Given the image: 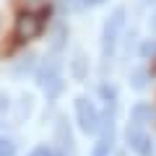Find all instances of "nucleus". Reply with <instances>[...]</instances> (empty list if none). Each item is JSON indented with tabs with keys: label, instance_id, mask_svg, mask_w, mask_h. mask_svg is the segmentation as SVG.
Segmentation results:
<instances>
[{
	"label": "nucleus",
	"instance_id": "nucleus-1",
	"mask_svg": "<svg viewBox=\"0 0 156 156\" xmlns=\"http://www.w3.org/2000/svg\"><path fill=\"white\" fill-rule=\"evenodd\" d=\"M47 16H50V5H39L37 11H23L16 18L13 26V39L16 42H29V39L39 37L47 26Z\"/></svg>",
	"mask_w": 156,
	"mask_h": 156
},
{
	"label": "nucleus",
	"instance_id": "nucleus-2",
	"mask_svg": "<svg viewBox=\"0 0 156 156\" xmlns=\"http://www.w3.org/2000/svg\"><path fill=\"white\" fill-rule=\"evenodd\" d=\"M122 23H125V8H115L112 18L104 26V52H109L112 47H115V39H117V34H120V29H122Z\"/></svg>",
	"mask_w": 156,
	"mask_h": 156
},
{
	"label": "nucleus",
	"instance_id": "nucleus-3",
	"mask_svg": "<svg viewBox=\"0 0 156 156\" xmlns=\"http://www.w3.org/2000/svg\"><path fill=\"white\" fill-rule=\"evenodd\" d=\"M128 138H130V146H133L140 156H151V138L143 133V130H138V128L128 130Z\"/></svg>",
	"mask_w": 156,
	"mask_h": 156
},
{
	"label": "nucleus",
	"instance_id": "nucleus-4",
	"mask_svg": "<svg viewBox=\"0 0 156 156\" xmlns=\"http://www.w3.org/2000/svg\"><path fill=\"white\" fill-rule=\"evenodd\" d=\"M78 117H81V125H83L86 130L96 128V109L86 99H78Z\"/></svg>",
	"mask_w": 156,
	"mask_h": 156
},
{
	"label": "nucleus",
	"instance_id": "nucleus-5",
	"mask_svg": "<svg viewBox=\"0 0 156 156\" xmlns=\"http://www.w3.org/2000/svg\"><path fill=\"white\" fill-rule=\"evenodd\" d=\"M143 55L148 57V55H156V42H146L143 44Z\"/></svg>",
	"mask_w": 156,
	"mask_h": 156
},
{
	"label": "nucleus",
	"instance_id": "nucleus-6",
	"mask_svg": "<svg viewBox=\"0 0 156 156\" xmlns=\"http://www.w3.org/2000/svg\"><path fill=\"white\" fill-rule=\"evenodd\" d=\"M99 3H104V0H81V5H99Z\"/></svg>",
	"mask_w": 156,
	"mask_h": 156
},
{
	"label": "nucleus",
	"instance_id": "nucleus-7",
	"mask_svg": "<svg viewBox=\"0 0 156 156\" xmlns=\"http://www.w3.org/2000/svg\"><path fill=\"white\" fill-rule=\"evenodd\" d=\"M135 86H143V73H135Z\"/></svg>",
	"mask_w": 156,
	"mask_h": 156
},
{
	"label": "nucleus",
	"instance_id": "nucleus-8",
	"mask_svg": "<svg viewBox=\"0 0 156 156\" xmlns=\"http://www.w3.org/2000/svg\"><path fill=\"white\" fill-rule=\"evenodd\" d=\"M151 26H154V31H156V16H154V21H151Z\"/></svg>",
	"mask_w": 156,
	"mask_h": 156
}]
</instances>
